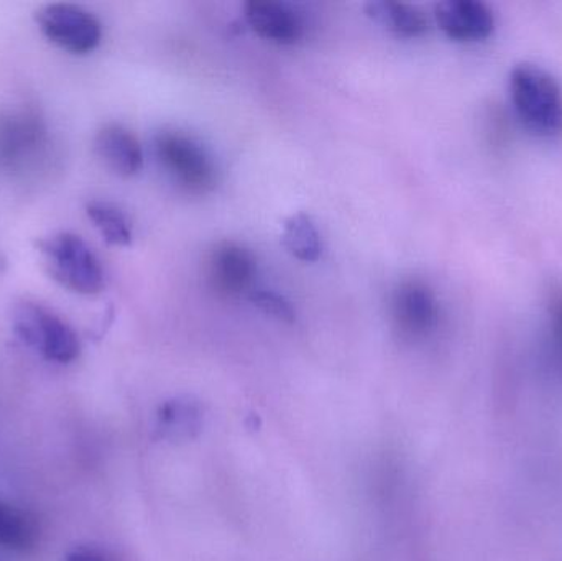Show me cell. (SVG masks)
Masks as SVG:
<instances>
[{"label":"cell","mask_w":562,"mask_h":561,"mask_svg":"<svg viewBox=\"0 0 562 561\" xmlns=\"http://www.w3.org/2000/svg\"><path fill=\"white\" fill-rule=\"evenodd\" d=\"M86 214L105 243L119 247L131 246L134 231L127 214L121 207L108 201H89L86 204Z\"/></svg>","instance_id":"obj_13"},{"label":"cell","mask_w":562,"mask_h":561,"mask_svg":"<svg viewBox=\"0 0 562 561\" xmlns=\"http://www.w3.org/2000/svg\"><path fill=\"white\" fill-rule=\"evenodd\" d=\"M12 322L19 338L48 361L68 364L81 351V343L72 326L42 303L30 300L16 303Z\"/></svg>","instance_id":"obj_3"},{"label":"cell","mask_w":562,"mask_h":561,"mask_svg":"<svg viewBox=\"0 0 562 561\" xmlns=\"http://www.w3.org/2000/svg\"><path fill=\"white\" fill-rule=\"evenodd\" d=\"M94 150L99 160L119 177H134L144 167L140 141L124 125L108 124L99 128L94 137Z\"/></svg>","instance_id":"obj_10"},{"label":"cell","mask_w":562,"mask_h":561,"mask_svg":"<svg viewBox=\"0 0 562 561\" xmlns=\"http://www.w3.org/2000/svg\"><path fill=\"white\" fill-rule=\"evenodd\" d=\"M554 333H557L558 343L562 348V302L558 306L557 313H554Z\"/></svg>","instance_id":"obj_18"},{"label":"cell","mask_w":562,"mask_h":561,"mask_svg":"<svg viewBox=\"0 0 562 561\" xmlns=\"http://www.w3.org/2000/svg\"><path fill=\"white\" fill-rule=\"evenodd\" d=\"M46 272L78 295H95L105 285L104 269L94 250L78 234L61 231L36 240Z\"/></svg>","instance_id":"obj_2"},{"label":"cell","mask_w":562,"mask_h":561,"mask_svg":"<svg viewBox=\"0 0 562 561\" xmlns=\"http://www.w3.org/2000/svg\"><path fill=\"white\" fill-rule=\"evenodd\" d=\"M281 243L301 262H317L323 253L319 231L306 213L293 214L284 221Z\"/></svg>","instance_id":"obj_12"},{"label":"cell","mask_w":562,"mask_h":561,"mask_svg":"<svg viewBox=\"0 0 562 561\" xmlns=\"http://www.w3.org/2000/svg\"><path fill=\"white\" fill-rule=\"evenodd\" d=\"M250 300L260 312L279 319V322L293 323L296 319L293 305L280 293L272 292V290H257V292L252 290Z\"/></svg>","instance_id":"obj_16"},{"label":"cell","mask_w":562,"mask_h":561,"mask_svg":"<svg viewBox=\"0 0 562 561\" xmlns=\"http://www.w3.org/2000/svg\"><path fill=\"white\" fill-rule=\"evenodd\" d=\"M35 22L48 42L72 55H88L102 42L101 20L75 3L43 5L35 12Z\"/></svg>","instance_id":"obj_5"},{"label":"cell","mask_w":562,"mask_h":561,"mask_svg":"<svg viewBox=\"0 0 562 561\" xmlns=\"http://www.w3.org/2000/svg\"><path fill=\"white\" fill-rule=\"evenodd\" d=\"M439 300L422 280H406L392 296V316L396 328L408 338H425L439 323Z\"/></svg>","instance_id":"obj_7"},{"label":"cell","mask_w":562,"mask_h":561,"mask_svg":"<svg viewBox=\"0 0 562 561\" xmlns=\"http://www.w3.org/2000/svg\"><path fill=\"white\" fill-rule=\"evenodd\" d=\"M366 13L383 29L405 38H416L428 32V16L418 7L409 3L375 0L367 3Z\"/></svg>","instance_id":"obj_11"},{"label":"cell","mask_w":562,"mask_h":561,"mask_svg":"<svg viewBox=\"0 0 562 561\" xmlns=\"http://www.w3.org/2000/svg\"><path fill=\"white\" fill-rule=\"evenodd\" d=\"M155 150L161 167L181 190L201 197L216 188V164L196 138L180 131H165L155 141Z\"/></svg>","instance_id":"obj_4"},{"label":"cell","mask_w":562,"mask_h":561,"mask_svg":"<svg viewBox=\"0 0 562 561\" xmlns=\"http://www.w3.org/2000/svg\"><path fill=\"white\" fill-rule=\"evenodd\" d=\"M246 20L257 35L277 45H293L304 33L300 13L276 0H250L246 3Z\"/></svg>","instance_id":"obj_9"},{"label":"cell","mask_w":562,"mask_h":561,"mask_svg":"<svg viewBox=\"0 0 562 561\" xmlns=\"http://www.w3.org/2000/svg\"><path fill=\"white\" fill-rule=\"evenodd\" d=\"M38 122L29 115H9L0 121V157L12 161L16 155L30 152L40 142Z\"/></svg>","instance_id":"obj_14"},{"label":"cell","mask_w":562,"mask_h":561,"mask_svg":"<svg viewBox=\"0 0 562 561\" xmlns=\"http://www.w3.org/2000/svg\"><path fill=\"white\" fill-rule=\"evenodd\" d=\"M66 561H108L104 557L95 552H88V550H76L66 557Z\"/></svg>","instance_id":"obj_17"},{"label":"cell","mask_w":562,"mask_h":561,"mask_svg":"<svg viewBox=\"0 0 562 561\" xmlns=\"http://www.w3.org/2000/svg\"><path fill=\"white\" fill-rule=\"evenodd\" d=\"M439 29L456 42H482L495 29V16L487 3L479 0H445L435 7Z\"/></svg>","instance_id":"obj_8"},{"label":"cell","mask_w":562,"mask_h":561,"mask_svg":"<svg viewBox=\"0 0 562 561\" xmlns=\"http://www.w3.org/2000/svg\"><path fill=\"white\" fill-rule=\"evenodd\" d=\"M512 104L521 124L541 137L562 132V89L560 82L538 65L521 63L510 72Z\"/></svg>","instance_id":"obj_1"},{"label":"cell","mask_w":562,"mask_h":561,"mask_svg":"<svg viewBox=\"0 0 562 561\" xmlns=\"http://www.w3.org/2000/svg\"><path fill=\"white\" fill-rule=\"evenodd\" d=\"M206 276L217 295L236 299L249 292L256 282V254L236 240L217 243L207 256Z\"/></svg>","instance_id":"obj_6"},{"label":"cell","mask_w":562,"mask_h":561,"mask_svg":"<svg viewBox=\"0 0 562 561\" xmlns=\"http://www.w3.org/2000/svg\"><path fill=\"white\" fill-rule=\"evenodd\" d=\"M36 540V527L22 510L0 501V547L29 550Z\"/></svg>","instance_id":"obj_15"}]
</instances>
